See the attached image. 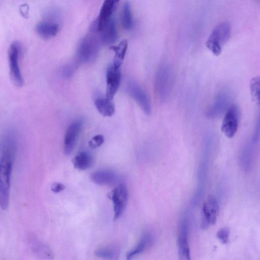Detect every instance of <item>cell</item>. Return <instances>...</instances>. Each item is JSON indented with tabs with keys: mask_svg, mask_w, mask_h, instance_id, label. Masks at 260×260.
I'll return each instance as SVG.
<instances>
[{
	"mask_svg": "<svg viewBox=\"0 0 260 260\" xmlns=\"http://www.w3.org/2000/svg\"><path fill=\"white\" fill-rule=\"evenodd\" d=\"M16 150L15 138L11 136L5 137L0 161V205L4 210L9 204L11 175Z\"/></svg>",
	"mask_w": 260,
	"mask_h": 260,
	"instance_id": "cell-1",
	"label": "cell"
},
{
	"mask_svg": "<svg viewBox=\"0 0 260 260\" xmlns=\"http://www.w3.org/2000/svg\"><path fill=\"white\" fill-rule=\"evenodd\" d=\"M102 44L99 33L89 28L87 35L78 47L77 58L79 63H88L95 59Z\"/></svg>",
	"mask_w": 260,
	"mask_h": 260,
	"instance_id": "cell-2",
	"label": "cell"
},
{
	"mask_svg": "<svg viewBox=\"0 0 260 260\" xmlns=\"http://www.w3.org/2000/svg\"><path fill=\"white\" fill-rule=\"evenodd\" d=\"M173 87V73L171 65L168 63L162 64L156 75L155 89L158 98L163 102L170 97Z\"/></svg>",
	"mask_w": 260,
	"mask_h": 260,
	"instance_id": "cell-3",
	"label": "cell"
},
{
	"mask_svg": "<svg viewBox=\"0 0 260 260\" xmlns=\"http://www.w3.org/2000/svg\"><path fill=\"white\" fill-rule=\"evenodd\" d=\"M231 35V27L228 22H223L212 31L206 45L208 49L216 56L222 52L223 46L229 41Z\"/></svg>",
	"mask_w": 260,
	"mask_h": 260,
	"instance_id": "cell-4",
	"label": "cell"
},
{
	"mask_svg": "<svg viewBox=\"0 0 260 260\" xmlns=\"http://www.w3.org/2000/svg\"><path fill=\"white\" fill-rule=\"evenodd\" d=\"M21 53V47L18 42H13L8 50V62L10 76L13 84L21 87L23 85V80L19 65V60Z\"/></svg>",
	"mask_w": 260,
	"mask_h": 260,
	"instance_id": "cell-5",
	"label": "cell"
},
{
	"mask_svg": "<svg viewBox=\"0 0 260 260\" xmlns=\"http://www.w3.org/2000/svg\"><path fill=\"white\" fill-rule=\"evenodd\" d=\"M126 90L131 97L147 114L150 115L151 113V104L148 94L136 81L129 80L126 84Z\"/></svg>",
	"mask_w": 260,
	"mask_h": 260,
	"instance_id": "cell-6",
	"label": "cell"
},
{
	"mask_svg": "<svg viewBox=\"0 0 260 260\" xmlns=\"http://www.w3.org/2000/svg\"><path fill=\"white\" fill-rule=\"evenodd\" d=\"M110 198L112 201L114 220H117L123 214L128 201L127 188L123 184L116 186L112 191Z\"/></svg>",
	"mask_w": 260,
	"mask_h": 260,
	"instance_id": "cell-7",
	"label": "cell"
},
{
	"mask_svg": "<svg viewBox=\"0 0 260 260\" xmlns=\"http://www.w3.org/2000/svg\"><path fill=\"white\" fill-rule=\"evenodd\" d=\"M219 213V206L217 199L214 196H208L203 205L202 229L206 230L210 225H214L217 222Z\"/></svg>",
	"mask_w": 260,
	"mask_h": 260,
	"instance_id": "cell-8",
	"label": "cell"
},
{
	"mask_svg": "<svg viewBox=\"0 0 260 260\" xmlns=\"http://www.w3.org/2000/svg\"><path fill=\"white\" fill-rule=\"evenodd\" d=\"M83 126L84 120L78 119L71 124L67 128L64 141V153L66 155L72 154Z\"/></svg>",
	"mask_w": 260,
	"mask_h": 260,
	"instance_id": "cell-9",
	"label": "cell"
},
{
	"mask_svg": "<svg viewBox=\"0 0 260 260\" xmlns=\"http://www.w3.org/2000/svg\"><path fill=\"white\" fill-rule=\"evenodd\" d=\"M239 112L238 107L232 105L228 109L225 115L221 130L228 138L233 137L237 132L239 123Z\"/></svg>",
	"mask_w": 260,
	"mask_h": 260,
	"instance_id": "cell-10",
	"label": "cell"
},
{
	"mask_svg": "<svg viewBox=\"0 0 260 260\" xmlns=\"http://www.w3.org/2000/svg\"><path fill=\"white\" fill-rule=\"evenodd\" d=\"M118 2L119 1L113 0H106L104 1L98 17L92 22L90 26L99 33H100L112 18V14L116 8Z\"/></svg>",
	"mask_w": 260,
	"mask_h": 260,
	"instance_id": "cell-11",
	"label": "cell"
},
{
	"mask_svg": "<svg viewBox=\"0 0 260 260\" xmlns=\"http://www.w3.org/2000/svg\"><path fill=\"white\" fill-rule=\"evenodd\" d=\"M121 81V68L112 64L108 68L106 73V88L105 97L112 100L118 89Z\"/></svg>",
	"mask_w": 260,
	"mask_h": 260,
	"instance_id": "cell-12",
	"label": "cell"
},
{
	"mask_svg": "<svg viewBox=\"0 0 260 260\" xmlns=\"http://www.w3.org/2000/svg\"><path fill=\"white\" fill-rule=\"evenodd\" d=\"M188 234V223L187 220L184 218L179 224L177 236L179 260H191Z\"/></svg>",
	"mask_w": 260,
	"mask_h": 260,
	"instance_id": "cell-13",
	"label": "cell"
},
{
	"mask_svg": "<svg viewBox=\"0 0 260 260\" xmlns=\"http://www.w3.org/2000/svg\"><path fill=\"white\" fill-rule=\"evenodd\" d=\"M60 30L59 23L52 18L42 20L36 26V31L38 35L45 39H50L55 37Z\"/></svg>",
	"mask_w": 260,
	"mask_h": 260,
	"instance_id": "cell-14",
	"label": "cell"
},
{
	"mask_svg": "<svg viewBox=\"0 0 260 260\" xmlns=\"http://www.w3.org/2000/svg\"><path fill=\"white\" fill-rule=\"evenodd\" d=\"M154 238L153 235L148 232L145 233L133 249L130 251L126 256L127 260H133L140 254L143 253L153 245Z\"/></svg>",
	"mask_w": 260,
	"mask_h": 260,
	"instance_id": "cell-15",
	"label": "cell"
},
{
	"mask_svg": "<svg viewBox=\"0 0 260 260\" xmlns=\"http://www.w3.org/2000/svg\"><path fill=\"white\" fill-rule=\"evenodd\" d=\"M91 181L98 185H108L116 182L117 177L115 173L109 170H100L90 175Z\"/></svg>",
	"mask_w": 260,
	"mask_h": 260,
	"instance_id": "cell-16",
	"label": "cell"
},
{
	"mask_svg": "<svg viewBox=\"0 0 260 260\" xmlns=\"http://www.w3.org/2000/svg\"><path fill=\"white\" fill-rule=\"evenodd\" d=\"M102 44L112 45L118 39V33L115 25V22L112 18L104 29L99 33Z\"/></svg>",
	"mask_w": 260,
	"mask_h": 260,
	"instance_id": "cell-17",
	"label": "cell"
},
{
	"mask_svg": "<svg viewBox=\"0 0 260 260\" xmlns=\"http://www.w3.org/2000/svg\"><path fill=\"white\" fill-rule=\"evenodd\" d=\"M93 161L92 156L86 151L80 152L72 160L75 168L81 171H84L91 168Z\"/></svg>",
	"mask_w": 260,
	"mask_h": 260,
	"instance_id": "cell-18",
	"label": "cell"
},
{
	"mask_svg": "<svg viewBox=\"0 0 260 260\" xmlns=\"http://www.w3.org/2000/svg\"><path fill=\"white\" fill-rule=\"evenodd\" d=\"M31 248L36 256L41 259L51 260L54 258V254L50 248L37 240L32 241Z\"/></svg>",
	"mask_w": 260,
	"mask_h": 260,
	"instance_id": "cell-19",
	"label": "cell"
},
{
	"mask_svg": "<svg viewBox=\"0 0 260 260\" xmlns=\"http://www.w3.org/2000/svg\"><path fill=\"white\" fill-rule=\"evenodd\" d=\"M94 103L97 110L103 116L111 117L114 114L115 106L112 100L106 97H98Z\"/></svg>",
	"mask_w": 260,
	"mask_h": 260,
	"instance_id": "cell-20",
	"label": "cell"
},
{
	"mask_svg": "<svg viewBox=\"0 0 260 260\" xmlns=\"http://www.w3.org/2000/svg\"><path fill=\"white\" fill-rule=\"evenodd\" d=\"M128 47V42L127 40H124L121 41L119 45L111 46L110 47V49L115 53L114 58L112 63L113 65L117 67L121 68L125 58Z\"/></svg>",
	"mask_w": 260,
	"mask_h": 260,
	"instance_id": "cell-21",
	"label": "cell"
},
{
	"mask_svg": "<svg viewBox=\"0 0 260 260\" xmlns=\"http://www.w3.org/2000/svg\"><path fill=\"white\" fill-rule=\"evenodd\" d=\"M122 22L123 28L127 31H130L133 28V17L131 5L129 1H126L124 4L122 14Z\"/></svg>",
	"mask_w": 260,
	"mask_h": 260,
	"instance_id": "cell-22",
	"label": "cell"
},
{
	"mask_svg": "<svg viewBox=\"0 0 260 260\" xmlns=\"http://www.w3.org/2000/svg\"><path fill=\"white\" fill-rule=\"evenodd\" d=\"M250 87L253 100L257 104H260V76L251 80Z\"/></svg>",
	"mask_w": 260,
	"mask_h": 260,
	"instance_id": "cell-23",
	"label": "cell"
},
{
	"mask_svg": "<svg viewBox=\"0 0 260 260\" xmlns=\"http://www.w3.org/2000/svg\"><path fill=\"white\" fill-rule=\"evenodd\" d=\"M94 254L101 259L105 260H116L117 257L116 251L111 248H103L97 249Z\"/></svg>",
	"mask_w": 260,
	"mask_h": 260,
	"instance_id": "cell-24",
	"label": "cell"
},
{
	"mask_svg": "<svg viewBox=\"0 0 260 260\" xmlns=\"http://www.w3.org/2000/svg\"><path fill=\"white\" fill-rule=\"evenodd\" d=\"M104 142V136L97 135L93 137L88 142V146L91 149H95L101 146Z\"/></svg>",
	"mask_w": 260,
	"mask_h": 260,
	"instance_id": "cell-25",
	"label": "cell"
},
{
	"mask_svg": "<svg viewBox=\"0 0 260 260\" xmlns=\"http://www.w3.org/2000/svg\"><path fill=\"white\" fill-rule=\"evenodd\" d=\"M230 230L229 228L220 229L217 234V237L223 244H227L229 241Z\"/></svg>",
	"mask_w": 260,
	"mask_h": 260,
	"instance_id": "cell-26",
	"label": "cell"
},
{
	"mask_svg": "<svg viewBox=\"0 0 260 260\" xmlns=\"http://www.w3.org/2000/svg\"><path fill=\"white\" fill-rule=\"evenodd\" d=\"M77 69V66L75 65H68L64 67L62 70L63 77L66 79L72 78Z\"/></svg>",
	"mask_w": 260,
	"mask_h": 260,
	"instance_id": "cell-27",
	"label": "cell"
},
{
	"mask_svg": "<svg viewBox=\"0 0 260 260\" xmlns=\"http://www.w3.org/2000/svg\"><path fill=\"white\" fill-rule=\"evenodd\" d=\"M225 101V96L223 94H221L217 98L213 107L211 109V113H216L220 110L224 104V101Z\"/></svg>",
	"mask_w": 260,
	"mask_h": 260,
	"instance_id": "cell-28",
	"label": "cell"
},
{
	"mask_svg": "<svg viewBox=\"0 0 260 260\" xmlns=\"http://www.w3.org/2000/svg\"><path fill=\"white\" fill-rule=\"evenodd\" d=\"M65 188V186L64 184L55 182L52 185L51 190L54 193H58L64 190Z\"/></svg>",
	"mask_w": 260,
	"mask_h": 260,
	"instance_id": "cell-29",
	"label": "cell"
}]
</instances>
